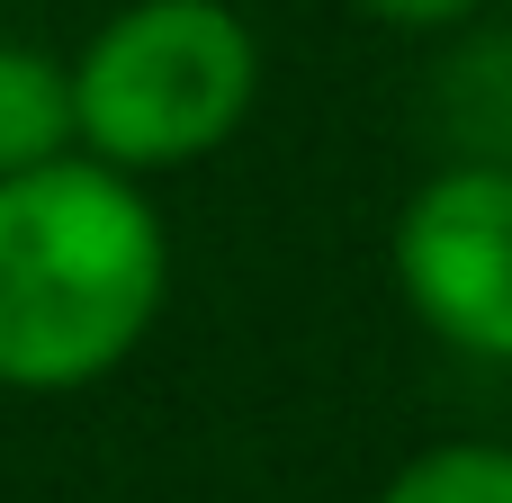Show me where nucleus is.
Listing matches in <instances>:
<instances>
[{
	"label": "nucleus",
	"instance_id": "obj_5",
	"mask_svg": "<svg viewBox=\"0 0 512 503\" xmlns=\"http://www.w3.org/2000/svg\"><path fill=\"white\" fill-rule=\"evenodd\" d=\"M378 503H512V441H441L405 459Z\"/></svg>",
	"mask_w": 512,
	"mask_h": 503
},
{
	"label": "nucleus",
	"instance_id": "obj_4",
	"mask_svg": "<svg viewBox=\"0 0 512 503\" xmlns=\"http://www.w3.org/2000/svg\"><path fill=\"white\" fill-rule=\"evenodd\" d=\"M72 153V90L63 63L36 45H0V180Z\"/></svg>",
	"mask_w": 512,
	"mask_h": 503
},
{
	"label": "nucleus",
	"instance_id": "obj_3",
	"mask_svg": "<svg viewBox=\"0 0 512 503\" xmlns=\"http://www.w3.org/2000/svg\"><path fill=\"white\" fill-rule=\"evenodd\" d=\"M387 261L432 342L512 360V162H441L405 198Z\"/></svg>",
	"mask_w": 512,
	"mask_h": 503
},
{
	"label": "nucleus",
	"instance_id": "obj_6",
	"mask_svg": "<svg viewBox=\"0 0 512 503\" xmlns=\"http://www.w3.org/2000/svg\"><path fill=\"white\" fill-rule=\"evenodd\" d=\"M360 18H378V27H414V36H432V27H468L486 0H351Z\"/></svg>",
	"mask_w": 512,
	"mask_h": 503
},
{
	"label": "nucleus",
	"instance_id": "obj_1",
	"mask_svg": "<svg viewBox=\"0 0 512 503\" xmlns=\"http://www.w3.org/2000/svg\"><path fill=\"white\" fill-rule=\"evenodd\" d=\"M171 243L144 180L54 153L0 180V387L72 396L99 387L153 333Z\"/></svg>",
	"mask_w": 512,
	"mask_h": 503
},
{
	"label": "nucleus",
	"instance_id": "obj_2",
	"mask_svg": "<svg viewBox=\"0 0 512 503\" xmlns=\"http://www.w3.org/2000/svg\"><path fill=\"white\" fill-rule=\"evenodd\" d=\"M72 90V153L144 180V171H189L261 99V36L225 0H126L99 18V36L63 63Z\"/></svg>",
	"mask_w": 512,
	"mask_h": 503
}]
</instances>
